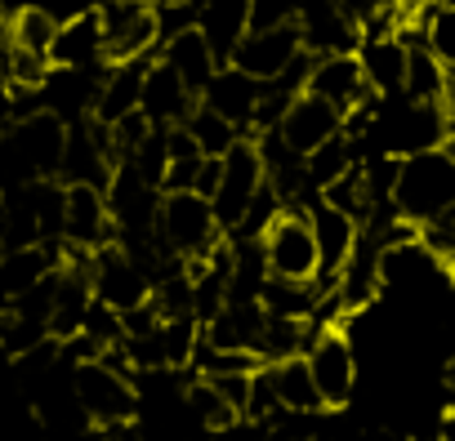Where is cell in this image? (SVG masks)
<instances>
[{
	"label": "cell",
	"mask_w": 455,
	"mask_h": 441,
	"mask_svg": "<svg viewBox=\"0 0 455 441\" xmlns=\"http://www.w3.org/2000/svg\"><path fill=\"white\" fill-rule=\"evenodd\" d=\"M388 201H393V209L406 218V224H415V228L446 218L455 209V152L433 147V152L402 156Z\"/></svg>",
	"instance_id": "cell-1"
},
{
	"label": "cell",
	"mask_w": 455,
	"mask_h": 441,
	"mask_svg": "<svg viewBox=\"0 0 455 441\" xmlns=\"http://www.w3.org/2000/svg\"><path fill=\"white\" fill-rule=\"evenodd\" d=\"M223 241V228L214 224V209L196 192H161L156 209V246L170 259H205Z\"/></svg>",
	"instance_id": "cell-2"
},
{
	"label": "cell",
	"mask_w": 455,
	"mask_h": 441,
	"mask_svg": "<svg viewBox=\"0 0 455 441\" xmlns=\"http://www.w3.org/2000/svg\"><path fill=\"white\" fill-rule=\"evenodd\" d=\"M72 397L81 406V414L90 419V428H116V423H134L139 414V392L134 379L112 370L108 361H81L72 366Z\"/></svg>",
	"instance_id": "cell-3"
},
{
	"label": "cell",
	"mask_w": 455,
	"mask_h": 441,
	"mask_svg": "<svg viewBox=\"0 0 455 441\" xmlns=\"http://www.w3.org/2000/svg\"><path fill=\"white\" fill-rule=\"evenodd\" d=\"M304 366L313 374V388H317V401L322 410H344L353 401V388H357V352L348 343V335L339 326H322L308 348H304Z\"/></svg>",
	"instance_id": "cell-4"
},
{
	"label": "cell",
	"mask_w": 455,
	"mask_h": 441,
	"mask_svg": "<svg viewBox=\"0 0 455 441\" xmlns=\"http://www.w3.org/2000/svg\"><path fill=\"white\" fill-rule=\"evenodd\" d=\"M264 187V161H259V147L255 138H237L219 156V187L210 196V209H214V224L223 232H233L242 224V214L251 209L255 192Z\"/></svg>",
	"instance_id": "cell-5"
},
{
	"label": "cell",
	"mask_w": 455,
	"mask_h": 441,
	"mask_svg": "<svg viewBox=\"0 0 455 441\" xmlns=\"http://www.w3.org/2000/svg\"><path fill=\"white\" fill-rule=\"evenodd\" d=\"M94 14L108 63H134L161 41V10H152L148 0H99Z\"/></svg>",
	"instance_id": "cell-6"
},
{
	"label": "cell",
	"mask_w": 455,
	"mask_h": 441,
	"mask_svg": "<svg viewBox=\"0 0 455 441\" xmlns=\"http://www.w3.org/2000/svg\"><path fill=\"white\" fill-rule=\"evenodd\" d=\"M259 250H264L268 277H277V281H313L317 277V241H313L304 209L286 205L268 224V232L259 237Z\"/></svg>",
	"instance_id": "cell-7"
},
{
	"label": "cell",
	"mask_w": 455,
	"mask_h": 441,
	"mask_svg": "<svg viewBox=\"0 0 455 441\" xmlns=\"http://www.w3.org/2000/svg\"><path fill=\"white\" fill-rule=\"evenodd\" d=\"M90 290L99 303H108L112 312H130L139 303L152 299V277L148 268H139L116 241L90 255Z\"/></svg>",
	"instance_id": "cell-8"
},
{
	"label": "cell",
	"mask_w": 455,
	"mask_h": 441,
	"mask_svg": "<svg viewBox=\"0 0 455 441\" xmlns=\"http://www.w3.org/2000/svg\"><path fill=\"white\" fill-rule=\"evenodd\" d=\"M63 241L76 250H103L116 241L108 192L90 183H63Z\"/></svg>",
	"instance_id": "cell-9"
},
{
	"label": "cell",
	"mask_w": 455,
	"mask_h": 441,
	"mask_svg": "<svg viewBox=\"0 0 455 441\" xmlns=\"http://www.w3.org/2000/svg\"><path fill=\"white\" fill-rule=\"evenodd\" d=\"M299 54H304V41H299V28L291 23V28H273V32H246L237 41V50L228 54V63L255 81H277Z\"/></svg>",
	"instance_id": "cell-10"
},
{
	"label": "cell",
	"mask_w": 455,
	"mask_h": 441,
	"mask_svg": "<svg viewBox=\"0 0 455 441\" xmlns=\"http://www.w3.org/2000/svg\"><path fill=\"white\" fill-rule=\"evenodd\" d=\"M304 94L331 103L339 116L371 98V90H366V81H362V67H357V54H322V59H313V63H308Z\"/></svg>",
	"instance_id": "cell-11"
},
{
	"label": "cell",
	"mask_w": 455,
	"mask_h": 441,
	"mask_svg": "<svg viewBox=\"0 0 455 441\" xmlns=\"http://www.w3.org/2000/svg\"><path fill=\"white\" fill-rule=\"evenodd\" d=\"M259 94H264V81H255V76L237 72L233 63H223V67L205 81V90L196 94V103H201V107H210L214 116H223L228 125L251 130L255 107H259Z\"/></svg>",
	"instance_id": "cell-12"
},
{
	"label": "cell",
	"mask_w": 455,
	"mask_h": 441,
	"mask_svg": "<svg viewBox=\"0 0 455 441\" xmlns=\"http://www.w3.org/2000/svg\"><path fill=\"white\" fill-rule=\"evenodd\" d=\"M10 138L19 143V152L28 156V165L36 169V178H59V165H63V143H68V121H59L54 112H32L23 121H10L5 125Z\"/></svg>",
	"instance_id": "cell-13"
},
{
	"label": "cell",
	"mask_w": 455,
	"mask_h": 441,
	"mask_svg": "<svg viewBox=\"0 0 455 441\" xmlns=\"http://www.w3.org/2000/svg\"><path fill=\"white\" fill-rule=\"evenodd\" d=\"M196 107V94L156 59V63H148L143 67V90H139V112H143V121L148 125H156V130H170V125H183L188 121V112Z\"/></svg>",
	"instance_id": "cell-14"
},
{
	"label": "cell",
	"mask_w": 455,
	"mask_h": 441,
	"mask_svg": "<svg viewBox=\"0 0 455 441\" xmlns=\"http://www.w3.org/2000/svg\"><path fill=\"white\" fill-rule=\"evenodd\" d=\"M339 121H344V116H339L331 103H322V98H313V94H295L291 107L282 112V121H277V134H282V143H286L291 152L308 156V152H317L326 138L339 134Z\"/></svg>",
	"instance_id": "cell-15"
},
{
	"label": "cell",
	"mask_w": 455,
	"mask_h": 441,
	"mask_svg": "<svg viewBox=\"0 0 455 441\" xmlns=\"http://www.w3.org/2000/svg\"><path fill=\"white\" fill-rule=\"evenodd\" d=\"M388 134V156H415V152H433L446 143V121H442V103H411L397 107L384 125Z\"/></svg>",
	"instance_id": "cell-16"
},
{
	"label": "cell",
	"mask_w": 455,
	"mask_h": 441,
	"mask_svg": "<svg viewBox=\"0 0 455 441\" xmlns=\"http://www.w3.org/2000/svg\"><path fill=\"white\" fill-rule=\"evenodd\" d=\"M161 63H165V67H170L192 94H201L205 81L223 67V63L214 59L210 41L196 32V23H192V28H179V32L165 36V45H161Z\"/></svg>",
	"instance_id": "cell-17"
},
{
	"label": "cell",
	"mask_w": 455,
	"mask_h": 441,
	"mask_svg": "<svg viewBox=\"0 0 455 441\" xmlns=\"http://www.w3.org/2000/svg\"><path fill=\"white\" fill-rule=\"evenodd\" d=\"M143 67L148 59H134V63H112L94 90V107H90V121L99 125H116L125 121L130 112H139V90H143Z\"/></svg>",
	"instance_id": "cell-18"
},
{
	"label": "cell",
	"mask_w": 455,
	"mask_h": 441,
	"mask_svg": "<svg viewBox=\"0 0 455 441\" xmlns=\"http://www.w3.org/2000/svg\"><path fill=\"white\" fill-rule=\"evenodd\" d=\"M357 54V67H362V81L371 94L388 98V94H402V81H406V45L397 36H362V45L353 50Z\"/></svg>",
	"instance_id": "cell-19"
},
{
	"label": "cell",
	"mask_w": 455,
	"mask_h": 441,
	"mask_svg": "<svg viewBox=\"0 0 455 441\" xmlns=\"http://www.w3.org/2000/svg\"><path fill=\"white\" fill-rule=\"evenodd\" d=\"M246 19H251V0H201L196 5V32L210 41L219 63H228L237 41L251 32Z\"/></svg>",
	"instance_id": "cell-20"
},
{
	"label": "cell",
	"mask_w": 455,
	"mask_h": 441,
	"mask_svg": "<svg viewBox=\"0 0 455 441\" xmlns=\"http://www.w3.org/2000/svg\"><path fill=\"white\" fill-rule=\"evenodd\" d=\"M103 59V28L99 14H81L59 23L54 45H50V67H99Z\"/></svg>",
	"instance_id": "cell-21"
},
{
	"label": "cell",
	"mask_w": 455,
	"mask_h": 441,
	"mask_svg": "<svg viewBox=\"0 0 455 441\" xmlns=\"http://www.w3.org/2000/svg\"><path fill=\"white\" fill-rule=\"evenodd\" d=\"M273 374V392H277V406L286 414H317L322 401H317V388H313V374L304 366V357H286V361H273L268 366Z\"/></svg>",
	"instance_id": "cell-22"
},
{
	"label": "cell",
	"mask_w": 455,
	"mask_h": 441,
	"mask_svg": "<svg viewBox=\"0 0 455 441\" xmlns=\"http://www.w3.org/2000/svg\"><path fill=\"white\" fill-rule=\"evenodd\" d=\"M446 81H451V67L442 59L428 54V45H406V81H402V94L411 103H442L446 98Z\"/></svg>",
	"instance_id": "cell-23"
},
{
	"label": "cell",
	"mask_w": 455,
	"mask_h": 441,
	"mask_svg": "<svg viewBox=\"0 0 455 441\" xmlns=\"http://www.w3.org/2000/svg\"><path fill=\"white\" fill-rule=\"evenodd\" d=\"M353 165H357L353 138H348V134H335V138H326L317 152L304 156V183H308V192H322L326 183H335V178L348 174Z\"/></svg>",
	"instance_id": "cell-24"
},
{
	"label": "cell",
	"mask_w": 455,
	"mask_h": 441,
	"mask_svg": "<svg viewBox=\"0 0 455 441\" xmlns=\"http://www.w3.org/2000/svg\"><path fill=\"white\" fill-rule=\"evenodd\" d=\"M183 130L192 134V143H196V152H201V156H223L228 147H233V143L242 138V130H237V125H228L223 116H214V112H210V107H201V103L188 112Z\"/></svg>",
	"instance_id": "cell-25"
},
{
	"label": "cell",
	"mask_w": 455,
	"mask_h": 441,
	"mask_svg": "<svg viewBox=\"0 0 455 441\" xmlns=\"http://www.w3.org/2000/svg\"><path fill=\"white\" fill-rule=\"evenodd\" d=\"M161 357H165V370H188L192 366V352L201 343V321L196 317H170L161 321Z\"/></svg>",
	"instance_id": "cell-26"
},
{
	"label": "cell",
	"mask_w": 455,
	"mask_h": 441,
	"mask_svg": "<svg viewBox=\"0 0 455 441\" xmlns=\"http://www.w3.org/2000/svg\"><path fill=\"white\" fill-rule=\"evenodd\" d=\"M183 406H188V410H192V419H196V423H205L210 432H223L228 423H237V419H242V414H237L233 406H228V401H223L205 379H192V383L183 388Z\"/></svg>",
	"instance_id": "cell-27"
},
{
	"label": "cell",
	"mask_w": 455,
	"mask_h": 441,
	"mask_svg": "<svg viewBox=\"0 0 455 441\" xmlns=\"http://www.w3.org/2000/svg\"><path fill=\"white\" fill-rule=\"evenodd\" d=\"M5 32H10V41H14L19 50H32V54H45V59H50V45H54L59 23H54L45 10H19Z\"/></svg>",
	"instance_id": "cell-28"
},
{
	"label": "cell",
	"mask_w": 455,
	"mask_h": 441,
	"mask_svg": "<svg viewBox=\"0 0 455 441\" xmlns=\"http://www.w3.org/2000/svg\"><path fill=\"white\" fill-rule=\"evenodd\" d=\"M419 28H424V45L433 59H442L446 67H455V5H433L428 14H419Z\"/></svg>",
	"instance_id": "cell-29"
},
{
	"label": "cell",
	"mask_w": 455,
	"mask_h": 441,
	"mask_svg": "<svg viewBox=\"0 0 455 441\" xmlns=\"http://www.w3.org/2000/svg\"><path fill=\"white\" fill-rule=\"evenodd\" d=\"M304 10V0H251V32H273V28H291Z\"/></svg>",
	"instance_id": "cell-30"
},
{
	"label": "cell",
	"mask_w": 455,
	"mask_h": 441,
	"mask_svg": "<svg viewBox=\"0 0 455 441\" xmlns=\"http://www.w3.org/2000/svg\"><path fill=\"white\" fill-rule=\"evenodd\" d=\"M228 406H233L237 414L246 410V397H251V374H214V379H205Z\"/></svg>",
	"instance_id": "cell-31"
},
{
	"label": "cell",
	"mask_w": 455,
	"mask_h": 441,
	"mask_svg": "<svg viewBox=\"0 0 455 441\" xmlns=\"http://www.w3.org/2000/svg\"><path fill=\"white\" fill-rule=\"evenodd\" d=\"M36 10H45L54 23H68V19H81V14H94L99 0H41Z\"/></svg>",
	"instance_id": "cell-32"
},
{
	"label": "cell",
	"mask_w": 455,
	"mask_h": 441,
	"mask_svg": "<svg viewBox=\"0 0 455 441\" xmlns=\"http://www.w3.org/2000/svg\"><path fill=\"white\" fill-rule=\"evenodd\" d=\"M214 187H219V156H205V161H201V169H196V183H192V192L210 201V196H214Z\"/></svg>",
	"instance_id": "cell-33"
},
{
	"label": "cell",
	"mask_w": 455,
	"mask_h": 441,
	"mask_svg": "<svg viewBox=\"0 0 455 441\" xmlns=\"http://www.w3.org/2000/svg\"><path fill=\"white\" fill-rule=\"evenodd\" d=\"M442 121H446V152H455V67H451V81H446V98H442Z\"/></svg>",
	"instance_id": "cell-34"
},
{
	"label": "cell",
	"mask_w": 455,
	"mask_h": 441,
	"mask_svg": "<svg viewBox=\"0 0 455 441\" xmlns=\"http://www.w3.org/2000/svg\"><path fill=\"white\" fill-rule=\"evenodd\" d=\"M393 5L402 10V19H419V14H428L433 5H442V0H393Z\"/></svg>",
	"instance_id": "cell-35"
},
{
	"label": "cell",
	"mask_w": 455,
	"mask_h": 441,
	"mask_svg": "<svg viewBox=\"0 0 455 441\" xmlns=\"http://www.w3.org/2000/svg\"><path fill=\"white\" fill-rule=\"evenodd\" d=\"M357 441H411V437H402L397 428H371V432H362Z\"/></svg>",
	"instance_id": "cell-36"
},
{
	"label": "cell",
	"mask_w": 455,
	"mask_h": 441,
	"mask_svg": "<svg viewBox=\"0 0 455 441\" xmlns=\"http://www.w3.org/2000/svg\"><path fill=\"white\" fill-rule=\"evenodd\" d=\"M36 5H41V0H0V10H14V14L19 10H36Z\"/></svg>",
	"instance_id": "cell-37"
},
{
	"label": "cell",
	"mask_w": 455,
	"mask_h": 441,
	"mask_svg": "<svg viewBox=\"0 0 455 441\" xmlns=\"http://www.w3.org/2000/svg\"><path fill=\"white\" fill-rule=\"evenodd\" d=\"M0 366H10V348L5 343H0Z\"/></svg>",
	"instance_id": "cell-38"
},
{
	"label": "cell",
	"mask_w": 455,
	"mask_h": 441,
	"mask_svg": "<svg viewBox=\"0 0 455 441\" xmlns=\"http://www.w3.org/2000/svg\"><path fill=\"white\" fill-rule=\"evenodd\" d=\"M0 317H5V299H0Z\"/></svg>",
	"instance_id": "cell-39"
},
{
	"label": "cell",
	"mask_w": 455,
	"mask_h": 441,
	"mask_svg": "<svg viewBox=\"0 0 455 441\" xmlns=\"http://www.w3.org/2000/svg\"><path fill=\"white\" fill-rule=\"evenodd\" d=\"M446 5H455V0H446Z\"/></svg>",
	"instance_id": "cell-40"
}]
</instances>
